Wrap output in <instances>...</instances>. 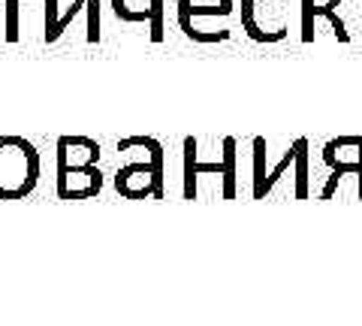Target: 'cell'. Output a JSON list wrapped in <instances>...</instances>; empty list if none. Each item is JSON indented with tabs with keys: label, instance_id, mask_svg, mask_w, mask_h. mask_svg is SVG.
I'll return each instance as SVG.
<instances>
[{
	"label": "cell",
	"instance_id": "9c48e42d",
	"mask_svg": "<svg viewBox=\"0 0 362 326\" xmlns=\"http://www.w3.org/2000/svg\"><path fill=\"white\" fill-rule=\"evenodd\" d=\"M148 13H151L148 33H151V40H154V42H160V40H163V0H151Z\"/></svg>",
	"mask_w": 362,
	"mask_h": 326
},
{
	"label": "cell",
	"instance_id": "ba28073f",
	"mask_svg": "<svg viewBox=\"0 0 362 326\" xmlns=\"http://www.w3.org/2000/svg\"><path fill=\"white\" fill-rule=\"evenodd\" d=\"M112 9H115V16L121 21H127V25H151L148 6H145V9H130L124 0H112Z\"/></svg>",
	"mask_w": 362,
	"mask_h": 326
},
{
	"label": "cell",
	"instance_id": "30bf717a",
	"mask_svg": "<svg viewBox=\"0 0 362 326\" xmlns=\"http://www.w3.org/2000/svg\"><path fill=\"white\" fill-rule=\"evenodd\" d=\"M6 42L18 40V0H6V25H4Z\"/></svg>",
	"mask_w": 362,
	"mask_h": 326
},
{
	"label": "cell",
	"instance_id": "277c9868",
	"mask_svg": "<svg viewBox=\"0 0 362 326\" xmlns=\"http://www.w3.org/2000/svg\"><path fill=\"white\" fill-rule=\"evenodd\" d=\"M88 9V42H97L100 40V0H73L70 9H58V0H45V42H58L70 21Z\"/></svg>",
	"mask_w": 362,
	"mask_h": 326
},
{
	"label": "cell",
	"instance_id": "52a82bcc",
	"mask_svg": "<svg viewBox=\"0 0 362 326\" xmlns=\"http://www.w3.org/2000/svg\"><path fill=\"white\" fill-rule=\"evenodd\" d=\"M338 4H341V0H329L326 6H314V18H317V16L329 18V25H332V30H335V37L341 40V42H347V40H350V33H347V28H344L341 16H338Z\"/></svg>",
	"mask_w": 362,
	"mask_h": 326
},
{
	"label": "cell",
	"instance_id": "8fae6325",
	"mask_svg": "<svg viewBox=\"0 0 362 326\" xmlns=\"http://www.w3.org/2000/svg\"><path fill=\"white\" fill-rule=\"evenodd\" d=\"M314 0H302V42H314Z\"/></svg>",
	"mask_w": 362,
	"mask_h": 326
},
{
	"label": "cell",
	"instance_id": "3957f363",
	"mask_svg": "<svg viewBox=\"0 0 362 326\" xmlns=\"http://www.w3.org/2000/svg\"><path fill=\"white\" fill-rule=\"evenodd\" d=\"M242 28L254 42H281L287 37L284 0H242Z\"/></svg>",
	"mask_w": 362,
	"mask_h": 326
},
{
	"label": "cell",
	"instance_id": "6da1fadb",
	"mask_svg": "<svg viewBox=\"0 0 362 326\" xmlns=\"http://www.w3.org/2000/svg\"><path fill=\"white\" fill-rule=\"evenodd\" d=\"M40 178V154L25 136H0V197L18 199Z\"/></svg>",
	"mask_w": 362,
	"mask_h": 326
},
{
	"label": "cell",
	"instance_id": "8992f818",
	"mask_svg": "<svg viewBox=\"0 0 362 326\" xmlns=\"http://www.w3.org/2000/svg\"><path fill=\"white\" fill-rule=\"evenodd\" d=\"M230 13H233V0H178V25L185 33L194 25V18H202V16L223 18Z\"/></svg>",
	"mask_w": 362,
	"mask_h": 326
},
{
	"label": "cell",
	"instance_id": "5b68a950",
	"mask_svg": "<svg viewBox=\"0 0 362 326\" xmlns=\"http://www.w3.org/2000/svg\"><path fill=\"white\" fill-rule=\"evenodd\" d=\"M133 182H139L136 185V197L151 194V190L160 187V151L154 154L151 163H130V166H124V170H118L115 185H118L121 194H127L133 187Z\"/></svg>",
	"mask_w": 362,
	"mask_h": 326
},
{
	"label": "cell",
	"instance_id": "7a4b0ae2",
	"mask_svg": "<svg viewBox=\"0 0 362 326\" xmlns=\"http://www.w3.org/2000/svg\"><path fill=\"white\" fill-rule=\"evenodd\" d=\"M100 145L88 136H61L58 139V194L73 185V178H85V182L100 190V170H97Z\"/></svg>",
	"mask_w": 362,
	"mask_h": 326
}]
</instances>
